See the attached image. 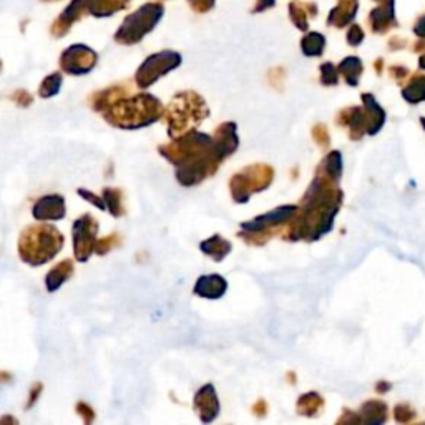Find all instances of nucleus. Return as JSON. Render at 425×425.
Masks as SVG:
<instances>
[{
	"mask_svg": "<svg viewBox=\"0 0 425 425\" xmlns=\"http://www.w3.org/2000/svg\"><path fill=\"white\" fill-rule=\"evenodd\" d=\"M159 154H163L168 161L176 166L199 158L211 157V154L216 159H219L218 154L215 153V148H212V136L194 130L185 133L183 136H178L170 145L159 146Z\"/></svg>",
	"mask_w": 425,
	"mask_h": 425,
	"instance_id": "5",
	"label": "nucleus"
},
{
	"mask_svg": "<svg viewBox=\"0 0 425 425\" xmlns=\"http://www.w3.org/2000/svg\"><path fill=\"white\" fill-rule=\"evenodd\" d=\"M161 6H157V3L143 6L140 10H136L135 13H131L130 17H127L123 25L118 29L117 35H115V40L120 43H125V45L140 42L150 30L154 29V25L161 19Z\"/></svg>",
	"mask_w": 425,
	"mask_h": 425,
	"instance_id": "7",
	"label": "nucleus"
},
{
	"mask_svg": "<svg viewBox=\"0 0 425 425\" xmlns=\"http://www.w3.org/2000/svg\"><path fill=\"white\" fill-rule=\"evenodd\" d=\"M193 407L198 412L199 419L203 424H211L212 420L219 415L221 405L219 398L216 396L215 385L206 384L196 392V396L193 398Z\"/></svg>",
	"mask_w": 425,
	"mask_h": 425,
	"instance_id": "12",
	"label": "nucleus"
},
{
	"mask_svg": "<svg viewBox=\"0 0 425 425\" xmlns=\"http://www.w3.org/2000/svg\"><path fill=\"white\" fill-rule=\"evenodd\" d=\"M344 193L336 181L317 171L303 198V208L298 211V219L284 234L289 241H317L334 226V219L343 206Z\"/></svg>",
	"mask_w": 425,
	"mask_h": 425,
	"instance_id": "1",
	"label": "nucleus"
},
{
	"mask_svg": "<svg viewBox=\"0 0 425 425\" xmlns=\"http://www.w3.org/2000/svg\"><path fill=\"white\" fill-rule=\"evenodd\" d=\"M236 130L238 127L234 122H226L215 130V135H212V148H215V153L218 154L221 161H224L226 158L231 157L238 150L239 138Z\"/></svg>",
	"mask_w": 425,
	"mask_h": 425,
	"instance_id": "13",
	"label": "nucleus"
},
{
	"mask_svg": "<svg viewBox=\"0 0 425 425\" xmlns=\"http://www.w3.org/2000/svg\"><path fill=\"white\" fill-rule=\"evenodd\" d=\"M77 410H78V415H82L83 417V422L85 424H90L93 419H95V412H93V409L90 405H87L85 402H80V404H77Z\"/></svg>",
	"mask_w": 425,
	"mask_h": 425,
	"instance_id": "36",
	"label": "nucleus"
},
{
	"mask_svg": "<svg viewBox=\"0 0 425 425\" xmlns=\"http://www.w3.org/2000/svg\"><path fill=\"white\" fill-rule=\"evenodd\" d=\"M96 233H99V221L90 215H83L82 218L73 223V250L75 258L80 263H85L93 254L96 243Z\"/></svg>",
	"mask_w": 425,
	"mask_h": 425,
	"instance_id": "10",
	"label": "nucleus"
},
{
	"mask_svg": "<svg viewBox=\"0 0 425 425\" xmlns=\"http://www.w3.org/2000/svg\"><path fill=\"white\" fill-rule=\"evenodd\" d=\"M103 201L106 210L112 212V216L118 218L123 215V206H122V192L115 188H105L103 189Z\"/></svg>",
	"mask_w": 425,
	"mask_h": 425,
	"instance_id": "27",
	"label": "nucleus"
},
{
	"mask_svg": "<svg viewBox=\"0 0 425 425\" xmlns=\"http://www.w3.org/2000/svg\"><path fill=\"white\" fill-rule=\"evenodd\" d=\"M402 96L407 103L417 105L425 101V75H414L407 87L402 90Z\"/></svg>",
	"mask_w": 425,
	"mask_h": 425,
	"instance_id": "25",
	"label": "nucleus"
},
{
	"mask_svg": "<svg viewBox=\"0 0 425 425\" xmlns=\"http://www.w3.org/2000/svg\"><path fill=\"white\" fill-rule=\"evenodd\" d=\"M163 112L165 108L157 96L150 95V93H140L131 99L123 96L117 100L103 110L101 115L110 125L123 128V130H136V128L153 125L163 117Z\"/></svg>",
	"mask_w": 425,
	"mask_h": 425,
	"instance_id": "2",
	"label": "nucleus"
},
{
	"mask_svg": "<svg viewBox=\"0 0 425 425\" xmlns=\"http://www.w3.org/2000/svg\"><path fill=\"white\" fill-rule=\"evenodd\" d=\"M362 40H364V32H362V29L359 25H352L351 30H349V34H347L349 45L357 47Z\"/></svg>",
	"mask_w": 425,
	"mask_h": 425,
	"instance_id": "34",
	"label": "nucleus"
},
{
	"mask_svg": "<svg viewBox=\"0 0 425 425\" xmlns=\"http://www.w3.org/2000/svg\"><path fill=\"white\" fill-rule=\"evenodd\" d=\"M321 83L326 87H334L339 83L338 66H334L331 62L321 65Z\"/></svg>",
	"mask_w": 425,
	"mask_h": 425,
	"instance_id": "29",
	"label": "nucleus"
},
{
	"mask_svg": "<svg viewBox=\"0 0 425 425\" xmlns=\"http://www.w3.org/2000/svg\"><path fill=\"white\" fill-rule=\"evenodd\" d=\"M370 24H372V30H374V32H379V34H382L387 29H391V27L394 25L392 2H387V6L375 8V10L370 13Z\"/></svg>",
	"mask_w": 425,
	"mask_h": 425,
	"instance_id": "24",
	"label": "nucleus"
},
{
	"mask_svg": "<svg viewBox=\"0 0 425 425\" xmlns=\"http://www.w3.org/2000/svg\"><path fill=\"white\" fill-rule=\"evenodd\" d=\"M77 193L80 194V196L85 198L88 203H92V205H95L96 208H99V210H106L105 201H103V199H100L99 196H96V194H93V193H90V192H87V189H78Z\"/></svg>",
	"mask_w": 425,
	"mask_h": 425,
	"instance_id": "35",
	"label": "nucleus"
},
{
	"mask_svg": "<svg viewBox=\"0 0 425 425\" xmlns=\"http://www.w3.org/2000/svg\"><path fill=\"white\" fill-rule=\"evenodd\" d=\"M296 409H298V414L304 415V417H316L324 409V398L317 392L303 394L296 404Z\"/></svg>",
	"mask_w": 425,
	"mask_h": 425,
	"instance_id": "21",
	"label": "nucleus"
},
{
	"mask_svg": "<svg viewBox=\"0 0 425 425\" xmlns=\"http://www.w3.org/2000/svg\"><path fill=\"white\" fill-rule=\"evenodd\" d=\"M415 410L412 409L409 404H398L396 405V409H394V419H396V422L398 424H407L410 422V420L415 419Z\"/></svg>",
	"mask_w": 425,
	"mask_h": 425,
	"instance_id": "31",
	"label": "nucleus"
},
{
	"mask_svg": "<svg viewBox=\"0 0 425 425\" xmlns=\"http://www.w3.org/2000/svg\"><path fill=\"white\" fill-rule=\"evenodd\" d=\"M312 138L316 143L321 146V148H324V146H329L331 143V136H329V130H327L326 125H322V123H319L312 128Z\"/></svg>",
	"mask_w": 425,
	"mask_h": 425,
	"instance_id": "33",
	"label": "nucleus"
},
{
	"mask_svg": "<svg viewBox=\"0 0 425 425\" xmlns=\"http://www.w3.org/2000/svg\"><path fill=\"white\" fill-rule=\"evenodd\" d=\"M40 394H42V384H35L32 387V391H30V402L27 404V407H32L35 404V401H37Z\"/></svg>",
	"mask_w": 425,
	"mask_h": 425,
	"instance_id": "39",
	"label": "nucleus"
},
{
	"mask_svg": "<svg viewBox=\"0 0 425 425\" xmlns=\"http://www.w3.org/2000/svg\"><path fill=\"white\" fill-rule=\"evenodd\" d=\"M210 115L206 101L196 92L176 93L163 112L168 123V135L173 140L192 131Z\"/></svg>",
	"mask_w": 425,
	"mask_h": 425,
	"instance_id": "3",
	"label": "nucleus"
},
{
	"mask_svg": "<svg viewBox=\"0 0 425 425\" xmlns=\"http://www.w3.org/2000/svg\"><path fill=\"white\" fill-rule=\"evenodd\" d=\"M298 211L299 206L286 205V206H279L273 211L264 212V215L261 216H256V218L241 223V229L245 233H239V236H243L245 239L251 236L261 238L259 245H264V243L268 241V238L271 236V234H274L273 229L294 219Z\"/></svg>",
	"mask_w": 425,
	"mask_h": 425,
	"instance_id": "8",
	"label": "nucleus"
},
{
	"mask_svg": "<svg viewBox=\"0 0 425 425\" xmlns=\"http://www.w3.org/2000/svg\"><path fill=\"white\" fill-rule=\"evenodd\" d=\"M118 245H120V236L113 233L106 238L96 239L95 250H93V252H96V254H106V252H110L113 247H117Z\"/></svg>",
	"mask_w": 425,
	"mask_h": 425,
	"instance_id": "30",
	"label": "nucleus"
},
{
	"mask_svg": "<svg viewBox=\"0 0 425 425\" xmlns=\"http://www.w3.org/2000/svg\"><path fill=\"white\" fill-rule=\"evenodd\" d=\"M13 100H15L20 106H29L30 103H32V96H30L27 92H17L15 96H13Z\"/></svg>",
	"mask_w": 425,
	"mask_h": 425,
	"instance_id": "37",
	"label": "nucleus"
},
{
	"mask_svg": "<svg viewBox=\"0 0 425 425\" xmlns=\"http://www.w3.org/2000/svg\"><path fill=\"white\" fill-rule=\"evenodd\" d=\"M62 246H64V236L55 226H29L20 234L19 254L27 264L42 266L55 258Z\"/></svg>",
	"mask_w": 425,
	"mask_h": 425,
	"instance_id": "4",
	"label": "nucleus"
},
{
	"mask_svg": "<svg viewBox=\"0 0 425 425\" xmlns=\"http://www.w3.org/2000/svg\"><path fill=\"white\" fill-rule=\"evenodd\" d=\"M291 17L301 30L308 29V13L304 12L303 6H299V3H291Z\"/></svg>",
	"mask_w": 425,
	"mask_h": 425,
	"instance_id": "32",
	"label": "nucleus"
},
{
	"mask_svg": "<svg viewBox=\"0 0 425 425\" xmlns=\"http://www.w3.org/2000/svg\"><path fill=\"white\" fill-rule=\"evenodd\" d=\"M317 171H321L329 180L339 183L340 176H343V154H340V152L332 150V152L327 153V157L322 161V165L317 168Z\"/></svg>",
	"mask_w": 425,
	"mask_h": 425,
	"instance_id": "23",
	"label": "nucleus"
},
{
	"mask_svg": "<svg viewBox=\"0 0 425 425\" xmlns=\"http://www.w3.org/2000/svg\"><path fill=\"white\" fill-rule=\"evenodd\" d=\"M420 125H422V127H424V130H425V117L420 118Z\"/></svg>",
	"mask_w": 425,
	"mask_h": 425,
	"instance_id": "45",
	"label": "nucleus"
},
{
	"mask_svg": "<svg viewBox=\"0 0 425 425\" xmlns=\"http://www.w3.org/2000/svg\"><path fill=\"white\" fill-rule=\"evenodd\" d=\"M226 291H228V281L219 274L199 276L196 284L193 287L194 294L205 299H219L223 298Z\"/></svg>",
	"mask_w": 425,
	"mask_h": 425,
	"instance_id": "17",
	"label": "nucleus"
},
{
	"mask_svg": "<svg viewBox=\"0 0 425 425\" xmlns=\"http://www.w3.org/2000/svg\"><path fill=\"white\" fill-rule=\"evenodd\" d=\"M199 250L205 252L206 256H210L212 261H216V263H221L226 256L229 254L233 250V245L228 241V239H224L221 234H212L211 238L205 239V241H201V245H199Z\"/></svg>",
	"mask_w": 425,
	"mask_h": 425,
	"instance_id": "19",
	"label": "nucleus"
},
{
	"mask_svg": "<svg viewBox=\"0 0 425 425\" xmlns=\"http://www.w3.org/2000/svg\"><path fill=\"white\" fill-rule=\"evenodd\" d=\"M273 181L274 170L269 165H264V163H256V165L238 171L229 180V188H231L234 203H239V205L247 203L252 194L268 189Z\"/></svg>",
	"mask_w": 425,
	"mask_h": 425,
	"instance_id": "6",
	"label": "nucleus"
},
{
	"mask_svg": "<svg viewBox=\"0 0 425 425\" xmlns=\"http://www.w3.org/2000/svg\"><path fill=\"white\" fill-rule=\"evenodd\" d=\"M181 64V55L176 52H159L154 55L148 57L136 72V85L140 88H148L152 87L154 82L163 75H166L171 70H175L176 66Z\"/></svg>",
	"mask_w": 425,
	"mask_h": 425,
	"instance_id": "9",
	"label": "nucleus"
},
{
	"mask_svg": "<svg viewBox=\"0 0 425 425\" xmlns=\"http://www.w3.org/2000/svg\"><path fill=\"white\" fill-rule=\"evenodd\" d=\"M72 274H73V261L72 259H65L57 266H53V268L50 269V273H48L45 278L47 289L50 292H55L57 289H60L62 284L72 278Z\"/></svg>",
	"mask_w": 425,
	"mask_h": 425,
	"instance_id": "20",
	"label": "nucleus"
},
{
	"mask_svg": "<svg viewBox=\"0 0 425 425\" xmlns=\"http://www.w3.org/2000/svg\"><path fill=\"white\" fill-rule=\"evenodd\" d=\"M273 6H274V0H258V8H256V10H264V8Z\"/></svg>",
	"mask_w": 425,
	"mask_h": 425,
	"instance_id": "43",
	"label": "nucleus"
},
{
	"mask_svg": "<svg viewBox=\"0 0 425 425\" xmlns=\"http://www.w3.org/2000/svg\"><path fill=\"white\" fill-rule=\"evenodd\" d=\"M65 199L60 194H48L34 205L32 215L38 221H59L65 216Z\"/></svg>",
	"mask_w": 425,
	"mask_h": 425,
	"instance_id": "14",
	"label": "nucleus"
},
{
	"mask_svg": "<svg viewBox=\"0 0 425 425\" xmlns=\"http://www.w3.org/2000/svg\"><path fill=\"white\" fill-rule=\"evenodd\" d=\"M362 110H364V118H366V133L367 135L374 136L382 130L385 125V120H387V113L382 106L379 105V101L375 100V96L372 93H362Z\"/></svg>",
	"mask_w": 425,
	"mask_h": 425,
	"instance_id": "15",
	"label": "nucleus"
},
{
	"mask_svg": "<svg viewBox=\"0 0 425 425\" xmlns=\"http://www.w3.org/2000/svg\"><path fill=\"white\" fill-rule=\"evenodd\" d=\"M326 47V38L321 34L312 32L308 34L301 42V48H303L305 57H319L322 55Z\"/></svg>",
	"mask_w": 425,
	"mask_h": 425,
	"instance_id": "26",
	"label": "nucleus"
},
{
	"mask_svg": "<svg viewBox=\"0 0 425 425\" xmlns=\"http://www.w3.org/2000/svg\"><path fill=\"white\" fill-rule=\"evenodd\" d=\"M338 72L343 75L349 87H357L359 78H361L362 72H364V65H362L361 59H357V57H347V59H344L339 64Z\"/></svg>",
	"mask_w": 425,
	"mask_h": 425,
	"instance_id": "22",
	"label": "nucleus"
},
{
	"mask_svg": "<svg viewBox=\"0 0 425 425\" xmlns=\"http://www.w3.org/2000/svg\"><path fill=\"white\" fill-rule=\"evenodd\" d=\"M419 66H420V69H422V70H425V53H424L422 57H420V60H419Z\"/></svg>",
	"mask_w": 425,
	"mask_h": 425,
	"instance_id": "44",
	"label": "nucleus"
},
{
	"mask_svg": "<svg viewBox=\"0 0 425 425\" xmlns=\"http://www.w3.org/2000/svg\"><path fill=\"white\" fill-rule=\"evenodd\" d=\"M414 32L417 34L419 37H425V17H422V19H420V20L417 22V25H415Z\"/></svg>",
	"mask_w": 425,
	"mask_h": 425,
	"instance_id": "41",
	"label": "nucleus"
},
{
	"mask_svg": "<svg viewBox=\"0 0 425 425\" xmlns=\"http://www.w3.org/2000/svg\"><path fill=\"white\" fill-rule=\"evenodd\" d=\"M359 422L369 425H382L387 422L389 407L382 401H367L357 412Z\"/></svg>",
	"mask_w": 425,
	"mask_h": 425,
	"instance_id": "18",
	"label": "nucleus"
},
{
	"mask_svg": "<svg viewBox=\"0 0 425 425\" xmlns=\"http://www.w3.org/2000/svg\"><path fill=\"white\" fill-rule=\"evenodd\" d=\"M96 64V53L85 45H72L64 52L60 65L70 75H85Z\"/></svg>",
	"mask_w": 425,
	"mask_h": 425,
	"instance_id": "11",
	"label": "nucleus"
},
{
	"mask_svg": "<svg viewBox=\"0 0 425 425\" xmlns=\"http://www.w3.org/2000/svg\"><path fill=\"white\" fill-rule=\"evenodd\" d=\"M392 389V385L389 384V382H377V387H375V391H377L379 394H385V392H389Z\"/></svg>",
	"mask_w": 425,
	"mask_h": 425,
	"instance_id": "42",
	"label": "nucleus"
},
{
	"mask_svg": "<svg viewBox=\"0 0 425 425\" xmlns=\"http://www.w3.org/2000/svg\"><path fill=\"white\" fill-rule=\"evenodd\" d=\"M338 125L349 130V138L357 141L366 135V118L362 106H349L338 115Z\"/></svg>",
	"mask_w": 425,
	"mask_h": 425,
	"instance_id": "16",
	"label": "nucleus"
},
{
	"mask_svg": "<svg viewBox=\"0 0 425 425\" xmlns=\"http://www.w3.org/2000/svg\"><path fill=\"white\" fill-rule=\"evenodd\" d=\"M189 2L193 3L196 10H201L203 12V10H208V8H211L212 2H215V0H189Z\"/></svg>",
	"mask_w": 425,
	"mask_h": 425,
	"instance_id": "38",
	"label": "nucleus"
},
{
	"mask_svg": "<svg viewBox=\"0 0 425 425\" xmlns=\"http://www.w3.org/2000/svg\"><path fill=\"white\" fill-rule=\"evenodd\" d=\"M391 73L394 75V77H396V80H402V78H405L407 77V69H404V66H392L391 69Z\"/></svg>",
	"mask_w": 425,
	"mask_h": 425,
	"instance_id": "40",
	"label": "nucleus"
},
{
	"mask_svg": "<svg viewBox=\"0 0 425 425\" xmlns=\"http://www.w3.org/2000/svg\"><path fill=\"white\" fill-rule=\"evenodd\" d=\"M62 87V75L60 73H52L43 80L42 85H40V96L43 99H50V96L57 95Z\"/></svg>",
	"mask_w": 425,
	"mask_h": 425,
	"instance_id": "28",
	"label": "nucleus"
}]
</instances>
